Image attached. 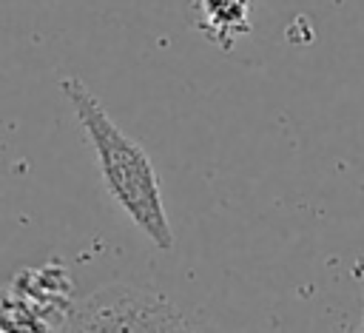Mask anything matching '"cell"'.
Returning <instances> with one entry per match:
<instances>
[{
	"label": "cell",
	"mask_w": 364,
	"mask_h": 333,
	"mask_svg": "<svg viewBox=\"0 0 364 333\" xmlns=\"http://www.w3.org/2000/svg\"><path fill=\"white\" fill-rule=\"evenodd\" d=\"M60 88L71 102L102 174L105 191L122 208V213L159 248H173V231L165 213L159 176L154 171L145 148L131 139L102 108V102L91 94V88L80 77H63Z\"/></svg>",
	"instance_id": "cell-1"
},
{
	"label": "cell",
	"mask_w": 364,
	"mask_h": 333,
	"mask_svg": "<svg viewBox=\"0 0 364 333\" xmlns=\"http://www.w3.org/2000/svg\"><path fill=\"white\" fill-rule=\"evenodd\" d=\"M68 333H188L179 307L154 290L111 282L74 302Z\"/></svg>",
	"instance_id": "cell-2"
},
{
	"label": "cell",
	"mask_w": 364,
	"mask_h": 333,
	"mask_svg": "<svg viewBox=\"0 0 364 333\" xmlns=\"http://www.w3.org/2000/svg\"><path fill=\"white\" fill-rule=\"evenodd\" d=\"M9 290L28 302L40 316H46L54 327H65L68 313L74 307V285L63 262H48L40 268L20 270Z\"/></svg>",
	"instance_id": "cell-3"
},
{
	"label": "cell",
	"mask_w": 364,
	"mask_h": 333,
	"mask_svg": "<svg viewBox=\"0 0 364 333\" xmlns=\"http://www.w3.org/2000/svg\"><path fill=\"white\" fill-rule=\"evenodd\" d=\"M253 0H193L196 28L222 51H230L250 31Z\"/></svg>",
	"instance_id": "cell-4"
},
{
	"label": "cell",
	"mask_w": 364,
	"mask_h": 333,
	"mask_svg": "<svg viewBox=\"0 0 364 333\" xmlns=\"http://www.w3.org/2000/svg\"><path fill=\"white\" fill-rule=\"evenodd\" d=\"M361 333H364V310H361Z\"/></svg>",
	"instance_id": "cell-5"
}]
</instances>
